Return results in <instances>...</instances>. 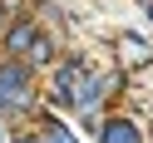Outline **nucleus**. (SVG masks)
Listing matches in <instances>:
<instances>
[{
    "instance_id": "f257e3e1",
    "label": "nucleus",
    "mask_w": 153,
    "mask_h": 143,
    "mask_svg": "<svg viewBox=\"0 0 153 143\" xmlns=\"http://www.w3.org/2000/svg\"><path fill=\"white\" fill-rule=\"evenodd\" d=\"M104 143H138V133H133V123H109L104 128Z\"/></svg>"
}]
</instances>
